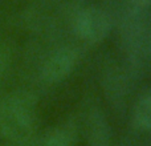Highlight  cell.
Returning a JSON list of instances; mask_svg holds the SVG:
<instances>
[{"mask_svg":"<svg viewBox=\"0 0 151 146\" xmlns=\"http://www.w3.org/2000/svg\"><path fill=\"white\" fill-rule=\"evenodd\" d=\"M121 47L129 71L138 74L151 69V15L147 11L123 7L118 15Z\"/></svg>","mask_w":151,"mask_h":146,"instance_id":"1","label":"cell"},{"mask_svg":"<svg viewBox=\"0 0 151 146\" xmlns=\"http://www.w3.org/2000/svg\"><path fill=\"white\" fill-rule=\"evenodd\" d=\"M37 96L19 89L0 96V139L24 138L37 132Z\"/></svg>","mask_w":151,"mask_h":146,"instance_id":"2","label":"cell"},{"mask_svg":"<svg viewBox=\"0 0 151 146\" xmlns=\"http://www.w3.org/2000/svg\"><path fill=\"white\" fill-rule=\"evenodd\" d=\"M113 21L107 12L97 7H86L77 11L72 19L74 33L89 44H98L111 31Z\"/></svg>","mask_w":151,"mask_h":146,"instance_id":"3","label":"cell"},{"mask_svg":"<svg viewBox=\"0 0 151 146\" xmlns=\"http://www.w3.org/2000/svg\"><path fill=\"white\" fill-rule=\"evenodd\" d=\"M78 61V53L74 48L63 45L50 52L40 66V78L47 84H56L68 77Z\"/></svg>","mask_w":151,"mask_h":146,"instance_id":"4","label":"cell"},{"mask_svg":"<svg viewBox=\"0 0 151 146\" xmlns=\"http://www.w3.org/2000/svg\"><path fill=\"white\" fill-rule=\"evenodd\" d=\"M102 88L107 101L117 113H123L129 94V76L123 68L111 64L102 73Z\"/></svg>","mask_w":151,"mask_h":146,"instance_id":"5","label":"cell"},{"mask_svg":"<svg viewBox=\"0 0 151 146\" xmlns=\"http://www.w3.org/2000/svg\"><path fill=\"white\" fill-rule=\"evenodd\" d=\"M85 137L88 146H111V129L101 108L93 106L86 113Z\"/></svg>","mask_w":151,"mask_h":146,"instance_id":"6","label":"cell"},{"mask_svg":"<svg viewBox=\"0 0 151 146\" xmlns=\"http://www.w3.org/2000/svg\"><path fill=\"white\" fill-rule=\"evenodd\" d=\"M78 138V128L73 120L58 125L53 130L44 134L40 146H76Z\"/></svg>","mask_w":151,"mask_h":146,"instance_id":"7","label":"cell"},{"mask_svg":"<svg viewBox=\"0 0 151 146\" xmlns=\"http://www.w3.org/2000/svg\"><path fill=\"white\" fill-rule=\"evenodd\" d=\"M134 125L145 132H151V90L138 98L133 110Z\"/></svg>","mask_w":151,"mask_h":146,"instance_id":"8","label":"cell"},{"mask_svg":"<svg viewBox=\"0 0 151 146\" xmlns=\"http://www.w3.org/2000/svg\"><path fill=\"white\" fill-rule=\"evenodd\" d=\"M15 45L8 39H0V89L5 84L15 61Z\"/></svg>","mask_w":151,"mask_h":146,"instance_id":"9","label":"cell"},{"mask_svg":"<svg viewBox=\"0 0 151 146\" xmlns=\"http://www.w3.org/2000/svg\"><path fill=\"white\" fill-rule=\"evenodd\" d=\"M45 133H40L39 130L35 132L31 136H27L24 138L11 139V141H1L0 146H40L42 141V137Z\"/></svg>","mask_w":151,"mask_h":146,"instance_id":"10","label":"cell"},{"mask_svg":"<svg viewBox=\"0 0 151 146\" xmlns=\"http://www.w3.org/2000/svg\"><path fill=\"white\" fill-rule=\"evenodd\" d=\"M151 5V0H123V7L134 11H147Z\"/></svg>","mask_w":151,"mask_h":146,"instance_id":"11","label":"cell"},{"mask_svg":"<svg viewBox=\"0 0 151 146\" xmlns=\"http://www.w3.org/2000/svg\"><path fill=\"white\" fill-rule=\"evenodd\" d=\"M117 146H134V144L131 141H129V139H123V141H121Z\"/></svg>","mask_w":151,"mask_h":146,"instance_id":"12","label":"cell"},{"mask_svg":"<svg viewBox=\"0 0 151 146\" xmlns=\"http://www.w3.org/2000/svg\"><path fill=\"white\" fill-rule=\"evenodd\" d=\"M35 1H41V3H49V1H53V0H35Z\"/></svg>","mask_w":151,"mask_h":146,"instance_id":"13","label":"cell"}]
</instances>
